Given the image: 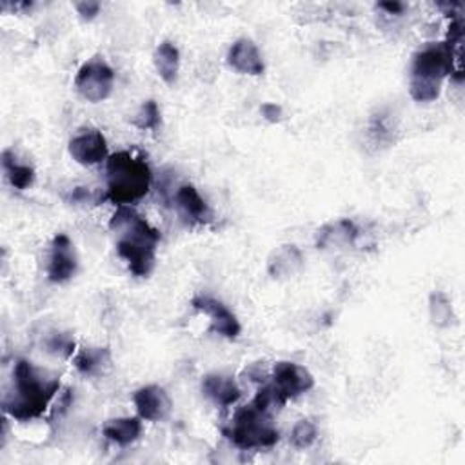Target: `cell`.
<instances>
[{
  "label": "cell",
  "mask_w": 465,
  "mask_h": 465,
  "mask_svg": "<svg viewBox=\"0 0 465 465\" xmlns=\"http://www.w3.org/2000/svg\"><path fill=\"white\" fill-rule=\"evenodd\" d=\"M109 229L118 235L116 253L127 263L131 275L148 279L157 263L160 233L131 206L116 208Z\"/></svg>",
  "instance_id": "6da1fadb"
},
{
  "label": "cell",
  "mask_w": 465,
  "mask_h": 465,
  "mask_svg": "<svg viewBox=\"0 0 465 465\" xmlns=\"http://www.w3.org/2000/svg\"><path fill=\"white\" fill-rule=\"evenodd\" d=\"M58 391V378H49L30 360L19 358L13 367V389L6 394L3 402L4 413L19 422L40 418Z\"/></svg>",
  "instance_id": "7a4b0ae2"
},
{
  "label": "cell",
  "mask_w": 465,
  "mask_h": 465,
  "mask_svg": "<svg viewBox=\"0 0 465 465\" xmlns=\"http://www.w3.org/2000/svg\"><path fill=\"white\" fill-rule=\"evenodd\" d=\"M456 46L449 40L429 42L415 53L409 75V95L417 102H435L442 93V82L461 70H454Z\"/></svg>",
  "instance_id": "3957f363"
},
{
  "label": "cell",
  "mask_w": 465,
  "mask_h": 465,
  "mask_svg": "<svg viewBox=\"0 0 465 465\" xmlns=\"http://www.w3.org/2000/svg\"><path fill=\"white\" fill-rule=\"evenodd\" d=\"M106 201L115 206H131L150 193L153 175L144 157L118 151L106 160Z\"/></svg>",
  "instance_id": "277c9868"
},
{
  "label": "cell",
  "mask_w": 465,
  "mask_h": 465,
  "mask_svg": "<svg viewBox=\"0 0 465 465\" xmlns=\"http://www.w3.org/2000/svg\"><path fill=\"white\" fill-rule=\"evenodd\" d=\"M224 436L244 451L268 449L280 440V433L273 426L271 415L260 411L253 404L244 406L235 413L231 426L224 429Z\"/></svg>",
  "instance_id": "5b68a950"
},
{
  "label": "cell",
  "mask_w": 465,
  "mask_h": 465,
  "mask_svg": "<svg viewBox=\"0 0 465 465\" xmlns=\"http://www.w3.org/2000/svg\"><path fill=\"white\" fill-rule=\"evenodd\" d=\"M113 84H115V72L100 56L84 62L75 77V90L84 100L91 104H99L106 100L113 91Z\"/></svg>",
  "instance_id": "8992f818"
},
{
  "label": "cell",
  "mask_w": 465,
  "mask_h": 465,
  "mask_svg": "<svg viewBox=\"0 0 465 465\" xmlns=\"http://www.w3.org/2000/svg\"><path fill=\"white\" fill-rule=\"evenodd\" d=\"M191 306L194 311H201L211 318V325H210L211 333H217L229 340H235L240 337L242 325H240L237 314L228 306H224L220 300L208 297V295H198L191 300Z\"/></svg>",
  "instance_id": "52a82bcc"
},
{
  "label": "cell",
  "mask_w": 465,
  "mask_h": 465,
  "mask_svg": "<svg viewBox=\"0 0 465 465\" xmlns=\"http://www.w3.org/2000/svg\"><path fill=\"white\" fill-rule=\"evenodd\" d=\"M79 258L75 245L68 235H56L51 244L49 262H47V280L53 284H65L77 275Z\"/></svg>",
  "instance_id": "ba28073f"
},
{
  "label": "cell",
  "mask_w": 465,
  "mask_h": 465,
  "mask_svg": "<svg viewBox=\"0 0 465 465\" xmlns=\"http://www.w3.org/2000/svg\"><path fill=\"white\" fill-rule=\"evenodd\" d=\"M271 383L277 387V391L286 398V400H293L300 394L311 391L314 387L313 375L300 364L295 362H279L273 367L271 373Z\"/></svg>",
  "instance_id": "9c48e42d"
},
{
  "label": "cell",
  "mask_w": 465,
  "mask_h": 465,
  "mask_svg": "<svg viewBox=\"0 0 465 465\" xmlns=\"http://www.w3.org/2000/svg\"><path fill=\"white\" fill-rule=\"evenodd\" d=\"M133 404L142 420L164 422L173 409L168 391L160 385H144L133 394Z\"/></svg>",
  "instance_id": "30bf717a"
},
{
  "label": "cell",
  "mask_w": 465,
  "mask_h": 465,
  "mask_svg": "<svg viewBox=\"0 0 465 465\" xmlns=\"http://www.w3.org/2000/svg\"><path fill=\"white\" fill-rule=\"evenodd\" d=\"M70 155L81 166H97L109 159L108 141L99 129H82L70 141Z\"/></svg>",
  "instance_id": "8fae6325"
},
{
  "label": "cell",
  "mask_w": 465,
  "mask_h": 465,
  "mask_svg": "<svg viewBox=\"0 0 465 465\" xmlns=\"http://www.w3.org/2000/svg\"><path fill=\"white\" fill-rule=\"evenodd\" d=\"M175 208L178 211V217L187 226H202L208 224L211 219V210L208 202L198 193V189L191 184H182L173 193Z\"/></svg>",
  "instance_id": "7c38bea8"
},
{
  "label": "cell",
  "mask_w": 465,
  "mask_h": 465,
  "mask_svg": "<svg viewBox=\"0 0 465 465\" xmlns=\"http://www.w3.org/2000/svg\"><path fill=\"white\" fill-rule=\"evenodd\" d=\"M228 64L242 75L258 77L265 72L262 53L251 39H238L231 44L228 51Z\"/></svg>",
  "instance_id": "4fadbf2b"
},
{
  "label": "cell",
  "mask_w": 465,
  "mask_h": 465,
  "mask_svg": "<svg viewBox=\"0 0 465 465\" xmlns=\"http://www.w3.org/2000/svg\"><path fill=\"white\" fill-rule=\"evenodd\" d=\"M202 392L211 404L220 409L231 408L240 400V387L237 385L235 378L224 373H210L202 380Z\"/></svg>",
  "instance_id": "5bb4252c"
},
{
  "label": "cell",
  "mask_w": 465,
  "mask_h": 465,
  "mask_svg": "<svg viewBox=\"0 0 465 465\" xmlns=\"http://www.w3.org/2000/svg\"><path fill=\"white\" fill-rule=\"evenodd\" d=\"M102 435L106 440L127 447L133 442H137L142 435V418L141 417H122L108 420L102 427Z\"/></svg>",
  "instance_id": "9a60e30c"
},
{
  "label": "cell",
  "mask_w": 465,
  "mask_h": 465,
  "mask_svg": "<svg viewBox=\"0 0 465 465\" xmlns=\"http://www.w3.org/2000/svg\"><path fill=\"white\" fill-rule=\"evenodd\" d=\"M304 265V256L302 251L297 245H280L273 254L270 256L268 262V271L273 279H282V277H291L297 271L302 270Z\"/></svg>",
  "instance_id": "2e32d148"
},
{
  "label": "cell",
  "mask_w": 465,
  "mask_h": 465,
  "mask_svg": "<svg viewBox=\"0 0 465 465\" xmlns=\"http://www.w3.org/2000/svg\"><path fill=\"white\" fill-rule=\"evenodd\" d=\"M153 62H155V70L159 73V77L173 86L177 82L178 77V68H180V49L169 42L164 40L162 44H159V47L155 49L153 55Z\"/></svg>",
  "instance_id": "e0dca14e"
},
{
  "label": "cell",
  "mask_w": 465,
  "mask_h": 465,
  "mask_svg": "<svg viewBox=\"0 0 465 465\" xmlns=\"http://www.w3.org/2000/svg\"><path fill=\"white\" fill-rule=\"evenodd\" d=\"M358 228L355 226V222L342 219L339 222L333 224H327L318 231V240L316 245L318 249H325L331 245H340V244H355L357 237H358Z\"/></svg>",
  "instance_id": "ac0fdd59"
},
{
  "label": "cell",
  "mask_w": 465,
  "mask_h": 465,
  "mask_svg": "<svg viewBox=\"0 0 465 465\" xmlns=\"http://www.w3.org/2000/svg\"><path fill=\"white\" fill-rule=\"evenodd\" d=\"M75 369L84 376H95L111 366V353L108 348H82L73 357Z\"/></svg>",
  "instance_id": "d6986e66"
},
{
  "label": "cell",
  "mask_w": 465,
  "mask_h": 465,
  "mask_svg": "<svg viewBox=\"0 0 465 465\" xmlns=\"http://www.w3.org/2000/svg\"><path fill=\"white\" fill-rule=\"evenodd\" d=\"M3 169L10 180V184L19 189V191H24V189H30L33 184H35V169L28 164H21L15 157L13 151L6 150L3 153Z\"/></svg>",
  "instance_id": "ffe728a7"
},
{
  "label": "cell",
  "mask_w": 465,
  "mask_h": 465,
  "mask_svg": "<svg viewBox=\"0 0 465 465\" xmlns=\"http://www.w3.org/2000/svg\"><path fill=\"white\" fill-rule=\"evenodd\" d=\"M429 316L436 327H449L454 322V311L449 297L442 291H433L429 297Z\"/></svg>",
  "instance_id": "44dd1931"
},
{
  "label": "cell",
  "mask_w": 465,
  "mask_h": 465,
  "mask_svg": "<svg viewBox=\"0 0 465 465\" xmlns=\"http://www.w3.org/2000/svg\"><path fill=\"white\" fill-rule=\"evenodd\" d=\"M251 404L256 406L260 411L273 417V413L280 411L288 404V400L277 391V387L273 383H268V385L260 387V391L256 392L254 400Z\"/></svg>",
  "instance_id": "7402d4cb"
},
{
  "label": "cell",
  "mask_w": 465,
  "mask_h": 465,
  "mask_svg": "<svg viewBox=\"0 0 465 465\" xmlns=\"http://www.w3.org/2000/svg\"><path fill=\"white\" fill-rule=\"evenodd\" d=\"M162 124V113L155 100H146L139 113L133 118V125H137L142 131H157Z\"/></svg>",
  "instance_id": "603a6c76"
},
{
  "label": "cell",
  "mask_w": 465,
  "mask_h": 465,
  "mask_svg": "<svg viewBox=\"0 0 465 465\" xmlns=\"http://www.w3.org/2000/svg\"><path fill=\"white\" fill-rule=\"evenodd\" d=\"M46 349L51 355L70 358L75 353V339L72 333H53L46 340Z\"/></svg>",
  "instance_id": "cb8c5ba5"
},
{
  "label": "cell",
  "mask_w": 465,
  "mask_h": 465,
  "mask_svg": "<svg viewBox=\"0 0 465 465\" xmlns=\"http://www.w3.org/2000/svg\"><path fill=\"white\" fill-rule=\"evenodd\" d=\"M318 431L311 420H298L291 429V445L297 449H307L316 442Z\"/></svg>",
  "instance_id": "d4e9b609"
},
{
  "label": "cell",
  "mask_w": 465,
  "mask_h": 465,
  "mask_svg": "<svg viewBox=\"0 0 465 465\" xmlns=\"http://www.w3.org/2000/svg\"><path fill=\"white\" fill-rule=\"evenodd\" d=\"M75 8L84 21H93L100 13L102 4L97 3V0H84V3H77Z\"/></svg>",
  "instance_id": "484cf974"
},
{
  "label": "cell",
  "mask_w": 465,
  "mask_h": 465,
  "mask_svg": "<svg viewBox=\"0 0 465 465\" xmlns=\"http://www.w3.org/2000/svg\"><path fill=\"white\" fill-rule=\"evenodd\" d=\"M260 113H262V116H263L265 120L273 122V124L282 122V118H284V109H282L279 104H273V102L262 104V106H260Z\"/></svg>",
  "instance_id": "4316f807"
},
{
  "label": "cell",
  "mask_w": 465,
  "mask_h": 465,
  "mask_svg": "<svg viewBox=\"0 0 465 465\" xmlns=\"http://www.w3.org/2000/svg\"><path fill=\"white\" fill-rule=\"evenodd\" d=\"M378 8L387 12L389 15H400L406 10V6L402 3H380Z\"/></svg>",
  "instance_id": "83f0119b"
}]
</instances>
